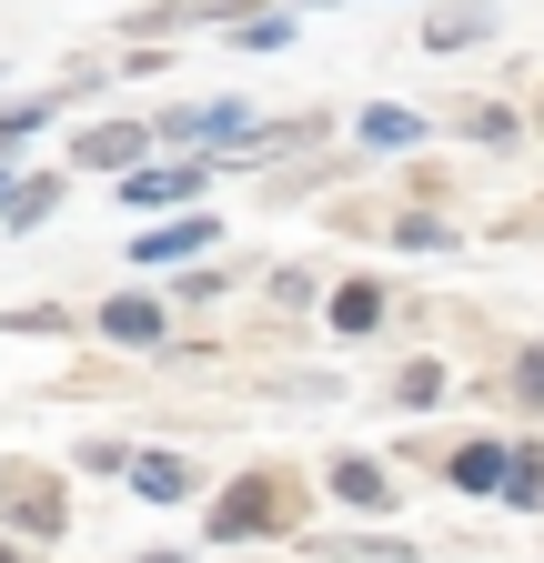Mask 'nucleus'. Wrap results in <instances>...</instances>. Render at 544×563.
<instances>
[{
  "label": "nucleus",
  "instance_id": "nucleus-1",
  "mask_svg": "<svg viewBox=\"0 0 544 563\" xmlns=\"http://www.w3.org/2000/svg\"><path fill=\"white\" fill-rule=\"evenodd\" d=\"M303 514H313L303 473L252 463V473H232L213 504H202V543H283V533H303Z\"/></svg>",
  "mask_w": 544,
  "mask_h": 563
},
{
  "label": "nucleus",
  "instance_id": "nucleus-2",
  "mask_svg": "<svg viewBox=\"0 0 544 563\" xmlns=\"http://www.w3.org/2000/svg\"><path fill=\"white\" fill-rule=\"evenodd\" d=\"M0 533L11 543H61L72 533V483H61L51 463H0Z\"/></svg>",
  "mask_w": 544,
  "mask_h": 563
},
{
  "label": "nucleus",
  "instance_id": "nucleus-3",
  "mask_svg": "<svg viewBox=\"0 0 544 563\" xmlns=\"http://www.w3.org/2000/svg\"><path fill=\"white\" fill-rule=\"evenodd\" d=\"M162 152V141H152V121H121V111H101V121H81L72 131V162H61V172H101V181H131V172H142Z\"/></svg>",
  "mask_w": 544,
  "mask_h": 563
},
{
  "label": "nucleus",
  "instance_id": "nucleus-4",
  "mask_svg": "<svg viewBox=\"0 0 544 563\" xmlns=\"http://www.w3.org/2000/svg\"><path fill=\"white\" fill-rule=\"evenodd\" d=\"M262 0H142V11L121 21V41L131 51H162V41H182V31H232V21H252Z\"/></svg>",
  "mask_w": 544,
  "mask_h": 563
},
{
  "label": "nucleus",
  "instance_id": "nucleus-5",
  "mask_svg": "<svg viewBox=\"0 0 544 563\" xmlns=\"http://www.w3.org/2000/svg\"><path fill=\"white\" fill-rule=\"evenodd\" d=\"M91 332H101L111 352H162V342H172V302L142 292V282H121V292L91 302Z\"/></svg>",
  "mask_w": 544,
  "mask_h": 563
},
{
  "label": "nucleus",
  "instance_id": "nucleus-6",
  "mask_svg": "<svg viewBox=\"0 0 544 563\" xmlns=\"http://www.w3.org/2000/svg\"><path fill=\"white\" fill-rule=\"evenodd\" d=\"M213 181H222V162H172V152H162V162H142V172L111 181V191H121L131 211H202V191H213Z\"/></svg>",
  "mask_w": 544,
  "mask_h": 563
},
{
  "label": "nucleus",
  "instance_id": "nucleus-7",
  "mask_svg": "<svg viewBox=\"0 0 544 563\" xmlns=\"http://www.w3.org/2000/svg\"><path fill=\"white\" fill-rule=\"evenodd\" d=\"M323 493L353 504V514H393L403 504V473H393V453H333L323 463Z\"/></svg>",
  "mask_w": 544,
  "mask_h": 563
},
{
  "label": "nucleus",
  "instance_id": "nucleus-8",
  "mask_svg": "<svg viewBox=\"0 0 544 563\" xmlns=\"http://www.w3.org/2000/svg\"><path fill=\"white\" fill-rule=\"evenodd\" d=\"M504 473H514V443L504 433H464L444 453V483L464 493V504H504Z\"/></svg>",
  "mask_w": 544,
  "mask_h": 563
},
{
  "label": "nucleus",
  "instance_id": "nucleus-9",
  "mask_svg": "<svg viewBox=\"0 0 544 563\" xmlns=\"http://www.w3.org/2000/svg\"><path fill=\"white\" fill-rule=\"evenodd\" d=\"M222 242V222H213V211H182V222H152V232H131V262H142V272H192L202 252H213Z\"/></svg>",
  "mask_w": 544,
  "mask_h": 563
},
{
  "label": "nucleus",
  "instance_id": "nucleus-10",
  "mask_svg": "<svg viewBox=\"0 0 544 563\" xmlns=\"http://www.w3.org/2000/svg\"><path fill=\"white\" fill-rule=\"evenodd\" d=\"M383 312H393V292H383L373 272H344V282L323 292V322H333V342H363V332H383Z\"/></svg>",
  "mask_w": 544,
  "mask_h": 563
},
{
  "label": "nucleus",
  "instance_id": "nucleus-11",
  "mask_svg": "<svg viewBox=\"0 0 544 563\" xmlns=\"http://www.w3.org/2000/svg\"><path fill=\"white\" fill-rule=\"evenodd\" d=\"M61 191H72V172H0V232H41Z\"/></svg>",
  "mask_w": 544,
  "mask_h": 563
},
{
  "label": "nucleus",
  "instance_id": "nucleus-12",
  "mask_svg": "<svg viewBox=\"0 0 544 563\" xmlns=\"http://www.w3.org/2000/svg\"><path fill=\"white\" fill-rule=\"evenodd\" d=\"M81 101V81H61V91H31V101H0V172H21V152H31V131H51L61 111Z\"/></svg>",
  "mask_w": 544,
  "mask_h": 563
},
{
  "label": "nucleus",
  "instance_id": "nucleus-13",
  "mask_svg": "<svg viewBox=\"0 0 544 563\" xmlns=\"http://www.w3.org/2000/svg\"><path fill=\"white\" fill-rule=\"evenodd\" d=\"M474 41H494V0H434V11H424V51L434 60H454Z\"/></svg>",
  "mask_w": 544,
  "mask_h": 563
},
{
  "label": "nucleus",
  "instance_id": "nucleus-14",
  "mask_svg": "<svg viewBox=\"0 0 544 563\" xmlns=\"http://www.w3.org/2000/svg\"><path fill=\"white\" fill-rule=\"evenodd\" d=\"M131 493L162 504V514H182V504H202V463H182V453H131Z\"/></svg>",
  "mask_w": 544,
  "mask_h": 563
},
{
  "label": "nucleus",
  "instance_id": "nucleus-15",
  "mask_svg": "<svg viewBox=\"0 0 544 563\" xmlns=\"http://www.w3.org/2000/svg\"><path fill=\"white\" fill-rule=\"evenodd\" d=\"M414 141H434L424 111H403V101H363L353 111V152H414Z\"/></svg>",
  "mask_w": 544,
  "mask_h": 563
},
{
  "label": "nucleus",
  "instance_id": "nucleus-16",
  "mask_svg": "<svg viewBox=\"0 0 544 563\" xmlns=\"http://www.w3.org/2000/svg\"><path fill=\"white\" fill-rule=\"evenodd\" d=\"M444 393H454V373L434 363V352H403V363H393V383H383V402H393L403 422H414V412H434Z\"/></svg>",
  "mask_w": 544,
  "mask_h": 563
},
{
  "label": "nucleus",
  "instance_id": "nucleus-17",
  "mask_svg": "<svg viewBox=\"0 0 544 563\" xmlns=\"http://www.w3.org/2000/svg\"><path fill=\"white\" fill-rule=\"evenodd\" d=\"M323 563H424V543L414 533H333V543H313Z\"/></svg>",
  "mask_w": 544,
  "mask_h": 563
},
{
  "label": "nucleus",
  "instance_id": "nucleus-18",
  "mask_svg": "<svg viewBox=\"0 0 544 563\" xmlns=\"http://www.w3.org/2000/svg\"><path fill=\"white\" fill-rule=\"evenodd\" d=\"M262 302H272V312H323V272H313V262H272V272H262Z\"/></svg>",
  "mask_w": 544,
  "mask_h": 563
},
{
  "label": "nucleus",
  "instance_id": "nucleus-19",
  "mask_svg": "<svg viewBox=\"0 0 544 563\" xmlns=\"http://www.w3.org/2000/svg\"><path fill=\"white\" fill-rule=\"evenodd\" d=\"M383 242H393V252H454L464 232L444 222V211H414V201H403V211H393V222H383Z\"/></svg>",
  "mask_w": 544,
  "mask_h": 563
},
{
  "label": "nucleus",
  "instance_id": "nucleus-20",
  "mask_svg": "<svg viewBox=\"0 0 544 563\" xmlns=\"http://www.w3.org/2000/svg\"><path fill=\"white\" fill-rule=\"evenodd\" d=\"M293 21H303V11H283V0H262L252 21H232V51H242V60H252V51H293Z\"/></svg>",
  "mask_w": 544,
  "mask_h": 563
},
{
  "label": "nucleus",
  "instance_id": "nucleus-21",
  "mask_svg": "<svg viewBox=\"0 0 544 563\" xmlns=\"http://www.w3.org/2000/svg\"><path fill=\"white\" fill-rule=\"evenodd\" d=\"M454 131H464V141H485V152H514V141H524V121H514L504 101H464Z\"/></svg>",
  "mask_w": 544,
  "mask_h": 563
},
{
  "label": "nucleus",
  "instance_id": "nucleus-22",
  "mask_svg": "<svg viewBox=\"0 0 544 563\" xmlns=\"http://www.w3.org/2000/svg\"><path fill=\"white\" fill-rule=\"evenodd\" d=\"M232 282H242L232 262H192V272H172V292H162V302H172V312H182V302H222Z\"/></svg>",
  "mask_w": 544,
  "mask_h": 563
},
{
  "label": "nucleus",
  "instance_id": "nucleus-23",
  "mask_svg": "<svg viewBox=\"0 0 544 563\" xmlns=\"http://www.w3.org/2000/svg\"><path fill=\"white\" fill-rule=\"evenodd\" d=\"M0 332H41L51 342V332H81V312L72 302H0Z\"/></svg>",
  "mask_w": 544,
  "mask_h": 563
},
{
  "label": "nucleus",
  "instance_id": "nucleus-24",
  "mask_svg": "<svg viewBox=\"0 0 544 563\" xmlns=\"http://www.w3.org/2000/svg\"><path fill=\"white\" fill-rule=\"evenodd\" d=\"M504 504H514V514H544V443H514V473H504Z\"/></svg>",
  "mask_w": 544,
  "mask_h": 563
},
{
  "label": "nucleus",
  "instance_id": "nucleus-25",
  "mask_svg": "<svg viewBox=\"0 0 544 563\" xmlns=\"http://www.w3.org/2000/svg\"><path fill=\"white\" fill-rule=\"evenodd\" d=\"M504 402L514 412H544V342H524L514 363H504Z\"/></svg>",
  "mask_w": 544,
  "mask_h": 563
},
{
  "label": "nucleus",
  "instance_id": "nucleus-26",
  "mask_svg": "<svg viewBox=\"0 0 544 563\" xmlns=\"http://www.w3.org/2000/svg\"><path fill=\"white\" fill-rule=\"evenodd\" d=\"M72 463H81V473H101V483H131V443H121V433H91Z\"/></svg>",
  "mask_w": 544,
  "mask_h": 563
},
{
  "label": "nucleus",
  "instance_id": "nucleus-27",
  "mask_svg": "<svg viewBox=\"0 0 544 563\" xmlns=\"http://www.w3.org/2000/svg\"><path fill=\"white\" fill-rule=\"evenodd\" d=\"M131 563H192V553L182 543H152V553H131Z\"/></svg>",
  "mask_w": 544,
  "mask_h": 563
},
{
  "label": "nucleus",
  "instance_id": "nucleus-28",
  "mask_svg": "<svg viewBox=\"0 0 544 563\" xmlns=\"http://www.w3.org/2000/svg\"><path fill=\"white\" fill-rule=\"evenodd\" d=\"M283 11H353V0H283Z\"/></svg>",
  "mask_w": 544,
  "mask_h": 563
},
{
  "label": "nucleus",
  "instance_id": "nucleus-29",
  "mask_svg": "<svg viewBox=\"0 0 544 563\" xmlns=\"http://www.w3.org/2000/svg\"><path fill=\"white\" fill-rule=\"evenodd\" d=\"M0 563H31V543H11V533H0Z\"/></svg>",
  "mask_w": 544,
  "mask_h": 563
}]
</instances>
